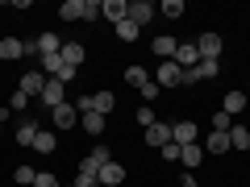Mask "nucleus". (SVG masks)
<instances>
[{
	"label": "nucleus",
	"instance_id": "obj_36",
	"mask_svg": "<svg viewBox=\"0 0 250 187\" xmlns=\"http://www.w3.org/2000/svg\"><path fill=\"white\" fill-rule=\"evenodd\" d=\"M159 154H163V158H167V162H179V146H175V142H167V146H163Z\"/></svg>",
	"mask_w": 250,
	"mask_h": 187
},
{
	"label": "nucleus",
	"instance_id": "obj_25",
	"mask_svg": "<svg viewBox=\"0 0 250 187\" xmlns=\"http://www.w3.org/2000/svg\"><path fill=\"white\" fill-rule=\"evenodd\" d=\"M125 83H129V88H138V92H142L146 83H150V75H146L142 67H125Z\"/></svg>",
	"mask_w": 250,
	"mask_h": 187
},
{
	"label": "nucleus",
	"instance_id": "obj_27",
	"mask_svg": "<svg viewBox=\"0 0 250 187\" xmlns=\"http://www.w3.org/2000/svg\"><path fill=\"white\" fill-rule=\"evenodd\" d=\"M163 17H167V21H175V17H184V0H163Z\"/></svg>",
	"mask_w": 250,
	"mask_h": 187
},
{
	"label": "nucleus",
	"instance_id": "obj_12",
	"mask_svg": "<svg viewBox=\"0 0 250 187\" xmlns=\"http://www.w3.org/2000/svg\"><path fill=\"white\" fill-rule=\"evenodd\" d=\"M125 13H129V4H125V0H100V17H108L113 25H121Z\"/></svg>",
	"mask_w": 250,
	"mask_h": 187
},
{
	"label": "nucleus",
	"instance_id": "obj_34",
	"mask_svg": "<svg viewBox=\"0 0 250 187\" xmlns=\"http://www.w3.org/2000/svg\"><path fill=\"white\" fill-rule=\"evenodd\" d=\"M154 121H159V116H154V108H150V104H142V108H138V125H142V129H150Z\"/></svg>",
	"mask_w": 250,
	"mask_h": 187
},
{
	"label": "nucleus",
	"instance_id": "obj_10",
	"mask_svg": "<svg viewBox=\"0 0 250 187\" xmlns=\"http://www.w3.org/2000/svg\"><path fill=\"white\" fill-rule=\"evenodd\" d=\"M150 50L159 54L163 62H171V58H175V50H179V42H175V37H171V34H159V37H154V42H150Z\"/></svg>",
	"mask_w": 250,
	"mask_h": 187
},
{
	"label": "nucleus",
	"instance_id": "obj_23",
	"mask_svg": "<svg viewBox=\"0 0 250 187\" xmlns=\"http://www.w3.org/2000/svg\"><path fill=\"white\" fill-rule=\"evenodd\" d=\"M80 125L88 129V137H100V133H104V116H100V112H83Z\"/></svg>",
	"mask_w": 250,
	"mask_h": 187
},
{
	"label": "nucleus",
	"instance_id": "obj_3",
	"mask_svg": "<svg viewBox=\"0 0 250 187\" xmlns=\"http://www.w3.org/2000/svg\"><path fill=\"white\" fill-rule=\"evenodd\" d=\"M46 104V112H50V108H59V104H67V88H62L59 79H46V88H42V96H38Z\"/></svg>",
	"mask_w": 250,
	"mask_h": 187
},
{
	"label": "nucleus",
	"instance_id": "obj_37",
	"mask_svg": "<svg viewBox=\"0 0 250 187\" xmlns=\"http://www.w3.org/2000/svg\"><path fill=\"white\" fill-rule=\"evenodd\" d=\"M142 100H146V104H150V100H159V83H154V79L142 88Z\"/></svg>",
	"mask_w": 250,
	"mask_h": 187
},
{
	"label": "nucleus",
	"instance_id": "obj_21",
	"mask_svg": "<svg viewBox=\"0 0 250 187\" xmlns=\"http://www.w3.org/2000/svg\"><path fill=\"white\" fill-rule=\"evenodd\" d=\"M225 150H229V133H217L213 129V133L205 137V154H225Z\"/></svg>",
	"mask_w": 250,
	"mask_h": 187
},
{
	"label": "nucleus",
	"instance_id": "obj_14",
	"mask_svg": "<svg viewBox=\"0 0 250 187\" xmlns=\"http://www.w3.org/2000/svg\"><path fill=\"white\" fill-rule=\"evenodd\" d=\"M0 58H4V62L25 58V42H21V37H0Z\"/></svg>",
	"mask_w": 250,
	"mask_h": 187
},
{
	"label": "nucleus",
	"instance_id": "obj_35",
	"mask_svg": "<svg viewBox=\"0 0 250 187\" xmlns=\"http://www.w3.org/2000/svg\"><path fill=\"white\" fill-rule=\"evenodd\" d=\"M54 79H59V83H62V88H67V83H71V79H75V67H67V62H62V67H59V75H54Z\"/></svg>",
	"mask_w": 250,
	"mask_h": 187
},
{
	"label": "nucleus",
	"instance_id": "obj_33",
	"mask_svg": "<svg viewBox=\"0 0 250 187\" xmlns=\"http://www.w3.org/2000/svg\"><path fill=\"white\" fill-rule=\"evenodd\" d=\"M34 187H62V183H59V175H54V170H38Z\"/></svg>",
	"mask_w": 250,
	"mask_h": 187
},
{
	"label": "nucleus",
	"instance_id": "obj_24",
	"mask_svg": "<svg viewBox=\"0 0 250 187\" xmlns=\"http://www.w3.org/2000/svg\"><path fill=\"white\" fill-rule=\"evenodd\" d=\"M113 104H117V96H113V92H96V96H92V112H100V116H104V112H113Z\"/></svg>",
	"mask_w": 250,
	"mask_h": 187
},
{
	"label": "nucleus",
	"instance_id": "obj_11",
	"mask_svg": "<svg viewBox=\"0 0 250 187\" xmlns=\"http://www.w3.org/2000/svg\"><path fill=\"white\" fill-rule=\"evenodd\" d=\"M100 187H121L125 183V167H121V162H108V167H100Z\"/></svg>",
	"mask_w": 250,
	"mask_h": 187
},
{
	"label": "nucleus",
	"instance_id": "obj_20",
	"mask_svg": "<svg viewBox=\"0 0 250 187\" xmlns=\"http://www.w3.org/2000/svg\"><path fill=\"white\" fill-rule=\"evenodd\" d=\"M34 150H38V154H54V150H59V137H54L50 129H38V137H34Z\"/></svg>",
	"mask_w": 250,
	"mask_h": 187
},
{
	"label": "nucleus",
	"instance_id": "obj_29",
	"mask_svg": "<svg viewBox=\"0 0 250 187\" xmlns=\"http://www.w3.org/2000/svg\"><path fill=\"white\" fill-rule=\"evenodd\" d=\"M13 179H17L21 187H34V179H38V170H34V167H17V170H13Z\"/></svg>",
	"mask_w": 250,
	"mask_h": 187
},
{
	"label": "nucleus",
	"instance_id": "obj_6",
	"mask_svg": "<svg viewBox=\"0 0 250 187\" xmlns=\"http://www.w3.org/2000/svg\"><path fill=\"white\" fill-rule=\"evenodd\" d=\"M59 58L67 62V67H75V71H80V62L88 58V46H83V42H62V50H59Z\"/></svg>",
	"mask_w": 250,
	"mask_h": 187
},
{
	"label": "nucleus",
	"instance_id": "obj_13",
	"mask_svg": "<svg viewBox=\"0 0 250 187\" xmlns=\"http://www.w3.org/2000/svg\"><path fill=\"white\" fill-rule=\"evenodd\" d=\"M167 142H171V125L167 121H154L150 129H146V146H159V150H163Z\"/></svg>",
	"mask_w": 250,
	"mask_h": 187
},
{
	"label": "nucleus",
	"instance_id": "obj_4",
	"mask_svg": "<svg viewBox=\"0 0 250 187\" xmlns=\"http://www.w3.org/2000/svg\"><path fill=\"white\" fill-rule=\"evenodd\" d=\"M179 67V71H192L200 62V50H196V42H179V50H175V58H171Z\"/></svg>",
	"mask_w": 250,
	"mask_h": 187
},
{
	"label": "nucleus",
	"instance_id": "obj_9",
	"mask_svg": "<svg viewBox=\"0 0 250 187\" xmlns=\"http://www.w3.org/2000/svg\"><path fill=\"white\" fill-rule=\"evenodd\" d=\"M154 83H159V88H175V83H184V71H179L175 62H159V75H154Z\"/></svg>",
	"mask_w": 250,
	"mask_h": 187
},
{
	"label": "nucleus",
	"instance_id": "obj_8",
	"mask_svg": "<svg viewBox=\"0 0 250 187\" xmlns=\"http://www.w3.org/2000/svg\"><path fill=\"white\" fill-rule=\"evenodd\" d=\"M171 142L175 146H192L196 142V121H175L171 125Z\"/></svg>",
	"mask_w": 250,
	"mask_h": 187
},
{
	"label": "nucleus",
	"instance_id": "obj_17",
	"mask_svg": "<svg viewBox=\"0 0 250 187\" xmlns=\"http://www.w3.org/2000/svg\"><path fill=\"white\" fill-rule=\"evenodd\" d=\"M42 88H46V75H42V71H25V79H21V92L34 100V96H42Z\"/></svg>",
	"mask_w": 250,
	"mask_h": 187
},
{
	"label": "nucleus",
	"instance_id": "obj_38",
	"mask_svg": "<svg viewBox=\"0 0 250 187\" xmlns=\"http://www.w3.org/2000/svg\"><path fill=\"white\" fill-rule=\"evenodd\" d=\"M0 133H4V125H0Z\"/></svg>",
	"mask_w": 250,
	"mask_h": 187
},
{
	"label": "nucleus",
	"instance_id": "obj_7",
	"mask_svg": "<svg viewBox=\"0 0 250 187\" xmlns=\"http://www.w3.org/2000/svg\"><path fill=\"white\" fill-rule=\"evenodd\" d=\"M100 167H96V162H92V158H83L80 162V170H75V179H71V187H92V183H100Z\"/></svg>",
	"mask_w": 250,
	"mask_h": 187
},
{
	"label": "nucleus",
	"instance_id": "obj_18",
	"mask_svg": "<svg viewBox=\"0 0 250 187\" xmlns=\"http://www.w3.org/2000/svg\"><path fill=\"white\" fill-rule=\"evenodd\" d=\"M59 50H62L59 34H42V37L34 42V54H42V58H46V54H59Z\"/></svg>",
	"mask_w": 250,
	"mask_h": 187
},
{
	"label": "nucleus",
	"instance_id": "obj_1",
	"mask_svg": "<svg viewBox=\"0 0 250 187\" xmlns=\"http://www.w3.org/2000/svg\"><path fill=\"white\" fill-rule=\"evenodd\" d=\"M196 50H200V58H213V62H221L225 42H221V34H200V37H196Z\"/></svg>",
	"mask_w": 250,
	"mask_h": 187
},
{
	"label": "nucleus",
	"instance_id": "obj_30",
	"mask_svg": "<svg viewBox=\"0 0 250 187\" xmlns=\"http://www.w3.org/2000/svg\"><path fill=\"white\" fill-rule=\"evenodd\" d=\"M92 162H96V167H108V162H113V154H108V146H92V154H88Z\"/></svg>",
	"mask_w": 250,
	"mask_h": 187
},
{
	"label": "nucleus",
	"instance_id": "obj_28",
	"mask_svg": "<svg viewBox=\"0 0 250 187\" xmlns=\"http://www.w3.org/2000/svg\"><path fill=\"white\" fill-rule=\"evenodd\" d=\"M59 67H62L59 54H46V58H42V75H46V79H54V75H59Z\"/></svg>",
	"mask_w": 250,
	"mask_h": 187
},
{
	"label": "nucleus",
	"instance_id": "obj_15",
	"mask_svg": "<svg viewBox=\"0 0 250 187\" xmlns=\"http://www.w3.org/2000/svg\"><path fill=\"white\" fill-rule=\"evenodd\" d=\"M179 162H184L188 170H196L200 162H205V146H196V142H192V146H179Z\"/></svg>",
	"mask_w": 250,
	"mask_h": 187
},
{
	"label": "nucleus",
	"instance_id": "obj_19",
	"mask_svg": "<svg viewBox=\"0 0 250 187\" xmlns=\"http://www.w3.org/2000/svg\"><path fill=\"white\" fill-rule=\"evenodd\" d=\"M221 112H229V116L246 112V92H225V104H221Z\"/></svg>",
	"mask_w": 250,
	"mask_h": 187
},
{
	"label": "nucleus",
	"instance_id": "obj_32",
	"mask_svg": "<svg viewBox=\"0 0 250 187\" xmlns=\"http://www.w3.org/2000/svg\"><path fill=\"white\" fill-rule=\"evenodd\" d=\"M9 108H13V112H25V108H29V96H25V92H13V96H9Z\"/></svg>",
	"mask_w": 250,
	"mask_h": 187
},
{
	"label": "nucleus",
	"instance_id": "obj_2",
	"mask_svg": "<svg viewBox=\"0 0 250 187\" xmlns=\"http://www.w3.org/2000/svg\"><path fill=\"white\" fill-rule=\"evenodd\" d=\"M50 125H54V129H75V125H80L75 104H59V108H50Z\"/></svg>",
	"mask_w": 250,
	"mask_h": 187
},
{
	"label": "nucleus",
	"instance_id": "obj_31",
	"mask_svg": "<svg viewBox=\"0 0 250 187\" xmlns=\"http://www.w3.org/2000/svg\"><path fill=\"white\" fill-rule=\"evenodd\" d=\"M213 129H217V133H229V129H233V116L229 112H213Z\"/></svg>",
	"mask_w": 250,
	"mask_h": 187
},
{
	"label": "nucleus",
	"instance_id": "obj_26",
	"mask_svg": "<svg viewBox=\"0 0 250 187\" xmlns=\"http://www.w3.org/2000/svg\"><path fill=\"white\" fill-rule=\"evenodd\" d=\"M113 29H117V37H121L125 46H129V42H138V34H142V29H138V25H134V21H129V17H125L121 25H113Z\"/></svg>",
	"mask_w": 250,
	"mask_h": 187
},
{
	"label": "nucleus",
	"instance_id": "obj_22",
	"mask_svg": "<svg viewBox=\"0 0 250 187\" xmlns=\"http://www.w3.org/2000/svg\"><path fill=\"white\" fill-rule=\"evenodd\" d=\"M229 150H250V129L246 125H233L229 129Z\"/></svg>",
	"mask_w": 250,
	"mask_h": 187
},
{
	"label": "nucleus",
	"instance_id": "obj_5",
	"mask_svg": "<svg viewBox=\"0 0 250 187\" xmlns=\"http://www.w3.org/2000/svg\"><path fill=\"white\" fill-rule=\"evenodd\" d=\"M154 13H159V9H154L150 0H129V13H125V17H129V21H134V25H138V29H142V25H146V21H150V17H154Z\"/></svg>",
	"mask_w": 250,
	"mask_h": 187
},
{
	"label": "nucleus",
	"instance_id": "obj_16",
	"mask_svg": "<svg viewBox=\"0 0 250 187\" xmlns=\"http://www.w3.org/2000/svg\"><path fill=\"white\" fill-rule=\"evenodd\" d=\"M38 129H42V125H38L34 116L25 112V121L17 125V146H34V137H38Z\"/></svg>",
	"mask_w": 250,
	"mask_h": 187
}]
</instances>
